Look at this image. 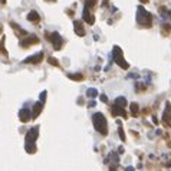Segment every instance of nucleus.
I'll return each mask as SVG.
<instances>
[{
	"label": "nucleus",
	"mask_w": 171,
	"mask_h": 171,
	"mask_svg": "<svg viewBox=\"0 0 171 171\" xmlns=\"http://www.w3.org/2000/svg\"><path fill=\"white\" fill-rule=\"evenodd\" d=\"M37 135H39V127H33L27 131L26 134V138H25V148L29 154H34L36 153V139H37Z\"/></svg>",
	"instance_id": "obj_1"
},
{
	"label": "nucleus",
	"mask_w": 171,
	"mask_h": 171,
	"mask_svg": "<svg viewBox=\"0 0 171 171\" xmlns=\"http://www.w3.org/2000/svg\"><path fill=\"white\" fill-rule=\"evenodd\" d=\"M92 122H94L95 129H96L101 135H106V134H108V122H106V118L103 117V114H101V112L94 114Z\"/></svg>",
	"instance_id": "obj_2"
},
{
	"label": "nucleus",
	"mask_w": 171,
	"mask_h": 171,
	"mask_svg": "<svg viewBox=\"0 0 171 171\" xmlns=\"http://www.w3.org/2000/svg\"><path fill=\"white\" fill-rule=\"evenodd\" d=\"M137 22H138V25H141V26H144V27H151V26H153V16H151L142 6H138Z\"/></svg>",
	"instance_id": "obj_3"
},
{
	"label": "nucleus",
	"mask_w": 171,
	"mask_h": 171,
	"mask_svg": "<svg viewBox=\"0 0 171 171\" xmlns=\"http://www.w3.org/2000/svg\"><path fill=\"white\" fill-rule=\"evenodd\" d=\"M112 58H114V61H115V63L122 69H128L129 68V65H128V62L125 61V58H124V55H122V51H121L120 46H114V49H112Z\"/></svg>",
	"instance_id": "obj_4"
},
{
	"label": "nucleus",
	"mask_w": 171,
	"mask_h": 171,
	"mask_svg": "<svg viewBox=\"0 0 171 171\" xmlns=\"http://www.w3.org/2000/svg\"><path fill=\"white\" fill-rule=\"evenodd\" d=\"M46 39L51 42L55 48V51H61L63 46V39L58 32H46Z\"/></svg>",
	"instance_id": "obj_5"
},
{
	"label": "nucleus",
	"mask_w": 171,
	"mask_h": 171,
	"mask_svg": "<svg viewBox=\"0 0 171 171\" xmlns=\"http://www.w3.org/2000/svg\"><path fill=\"white\" fill-rule=\"evenodd\" d=\"M36 43H39V37H37L36 34L26 36V37H23V39L20 40V46H22V48H29V46L36 45Z\"/></svg>",
	"instance_id": "obj_6"
},
{
	"label": "nucleus",
	"mask_w": 171,
	"mask_h": 171,
	"mask_svg": "<svg viewBox=\"0 0 171 171\" xmlns=\"http://www.w3.org/2000/svg\"><path fill=\"white\" fill-rule=\"evenodd\" d=\"M43 52H39V53H36V55H33V56H29V58H26L23 62L25 63H33V65H36V63H40L42 61H43Z\"/></svg>",
	"instance_id": "obj_7"
},
{
	"label": "nucleus",
	"mask_w": 171,
	"mask_h": 171,
	"mask_svg": "<svg viewBox=\"0 0 171 171\" xmlns=\"http://www.w3.org/2000/svg\"><path fill=\"white\" fill-rule=\"evenodd\" d=\"M19 120L22 121V122H29V121L32 120V112L27 109V108H23V109H20L19 111Z\"/></svg>",
	"instance_id": "obj_8"
},
{
	"label": "nucleus",
	"mask_w": 171,
	"mask_h": 171,
	"mask_svg": "<svg viewBox=\"0 0 171 171\" xmlns=\"http://www.w3.org/2000/svg\"><path fill=\"white\" fill-rule=\"evenodd\" d=\"M111 114H112L114 117H124V120L127 118V114H125L124 108L120 106V105H117V103L112 105V108H111Z\"/></svg>",
	"instance_id": "obj_9"
},
{
	"label": "nucleus",
	"mask_w": 171,
	"mask_h": 171,
	"mask_svg": "<svg viewBox=\"0 0 171 171\" xmlns=\"http://www.w3.org/2000/svg\"><path fill=\"white\" fill-rule=\"evenodd\" d=\"M73 29H75V33L78 36H85V27H84V23L81 20H75L73 22Z\"/></svg>",
	"instance_id": "obj_10"
},
{
	"label": "nucleus",
	"mask_w": 171,
	"mask_h": 171,
	"mask_svg": "<svg viewBox=\"0 0 171 171\" xmlns=\"http://www.w3.org/2000/svg\"><path fill=\"white\" fill-rule=\"evenodd\" d=\"M43 103L42 101H39V102H36L33 105V111H32V120H34V118H37L39 115H40V112L43 111Z\"/></svg>",
	"instance_id": "obj_11"
},
{
	"label": "nucleus",
	"mask_w": 171,
	"mask_h": 171,
	"mask_svg": "<svg viewBox=\"0 0 171 171\" xmlns=\"http://www.w3.org/2000/svg\"><path fill=\"white\" fill-rule=\"evenodd\" d=\"M84 22L88 23V25H94V23H95V17H94V15L88 10L86 6H85V9H84Z\"/></svg>",
	"instance_id": "obj_12"
},
{
	"label": "nucleus",
	"mask_w": 171,
	"mask_h": 171,
	"mask_svg": "<svg viewBox=\"0 0 171 171\" xmlns=\"http://www.w3.org/2000/svg\"><path fill=\"white\" fill-rule=\"evenodd\" d=\"M163 120H164V124L168 127L171 125V105L170 103H167V109H165V112H164V115H163Z\"/></svg>",
	"instance_id": "obj_13"
},
{
	"label": "nucleus",
	"mask_w": 171,
	"mask_h": 171,
	"mask_svg": "<svg viewBox=\"0 0 171 171\" xmlns=\"http://www.w3.org/2000/svg\"><path fill=\"white\" fill-rule=\"evenodd\" d=\"M27 20H29V22L37 23V22L40 20V15H39L36 10H32V12H29V15H27Z\"/></svg>",
	"instance_id": "obj_14"
},
{
	"label": "nucleus",
	"mask_w": 171,
	"mask_h": 171,
	"mask_svg": "<svg viewBox=\"0 0 171 171\" xmlns=\"http://www.w3.org/2000/svg\"><path fill=\"white\" fill-rule=\"evenodd\" d=\"M10 25H12V29L16 32L17 36H20V34H22V36H27V32H26V30H23V29H20V30H19V29H17L16 23H10Z\"/></svg>",
	"instance_id": "obj_15"
},
{
	"label": "nucleus",
	"mask_w": 171,
	"mask_h": 171,
	"mask_svg": "<svg viewBox=\"0 0 171 171\" xmlns=\"http://www.w3.org/2000/svg\"><path fill=\"white\" fill-rule=\"evenodd\" d=\"M68 78L72 81H82L84 79V75L82 73H68Z\"/></svg>",
	"instance_id": "obj_16"
},
{
	"label": "nucleus",
	"mask_w": 171,
	"mask_h": 171,
	"mask_svg": "<svg viewBox=\"0 0 171 171\" xmlns=\"http://www.w3.org/2000/svg\"><path fill=\"white\" fill-rule=\"evenodd\" d=\"M98 95V91L95 89V88H89L88 91H86V96L88 98H95Z\"/></svg>",
	"instance_id": "obj_17"
},
{
	"label": "nucleus",
	"mask_w": 171,
	"mask_h": 171,
	"mask_svg": "<svg viewBox=\"0 0 171 171\" xmlns=\"http://www.w3.org/2000/svg\"><path fill=\"white\" fill-rule=\"evenodd\" d=\"M115 103H117V105H120V106H122V108H124V106L127 105V99H125L124 96H118V98L115 99Z\"/></svg>",
	"instance_id": "obj_18"
},
{
	"label": "nucleus",
	"mask_w": 171,
	"mask_h": 171,
	"mask_svg": "<svg viewBox=\"0 0 171 171\" xmlns=\"http://www.w3.org/2000/svg\"><path fill=\"white\" fill-rule=\"evenodd\" d=\"M4 42H6V37L3 36V37H1V40H0V53H3V55H7V51L4 49Z\"/></svg>",
	"instance_id": "obj_19"
},
{
	"label": "nucleus",
	"mask_w": 171,
	"mask_h": 171,
	"mask_svg": "<svg viewBox=\"0 0 171 171\" xmlns=\"http://www.w3.org/2000/svg\"><path fill=\"white\" fill-rule=\"evenodd\" d=\"M138 111H139V108H138V103L132 102V103H131V114H132V115H137Z\"/></svg>",
	"instance_id": "obj_20"
},
{
	"label": "nucleus",
	"mask_w": 171,
	"mask_h": 171,
	"mask_svg": "<svg viewBox=\"0 0 171 171\" xmlns=\"http://www.w3.org/2000/svg\"><path fill=\"white\" fill-rule=\"evenodd\" d=\"M48 62H49L51 65H53V66H59V62H58V59H55V58H49Z\"/></svg>",
	"instance_id": "obj_21"
},
{
	"label": "nucleus",
	"mask_w": 171,
	"mask_h": 171,
	"mask_svg": "<svg viewBox=\"0 0 171 171\" xmlns=\"http://www.w3.org/2000/svg\"><path fill=\"white\" fill-rule=\"evenodd\" d=\"M86 4V7H94V6H95V3H96V0H86L85 1Z\"/></svg>",
	"instance_id": "obj_22"
},
{
	"label": "nucleus",
	"mask_w": 171,
	"mask_h": 171,
	"mask_svg": "<svg viewBox=\"0 0 171 171\" xmlns=\"http://www.w3.org/2000/svg\"><path fill=\"white\" fill-rule=\"evenodd\" d=\"M118 134H120L121 141H125V134H124V131H122V128H121V124H120V129H118Z\"/></svg>",
	"instance_id": "obj_23"
},
{
	"label": "nucleus",
	"mask_w": 171,
	"mask_h": 171,
	"mask_svg": "<svg viewBox=\"0 0 171 171\" xmlns=\"http://www.w3.org/2000/svg\"><path fill=\"white\" fill-rule=\"evenodd\" d=\"M45 99H46V91H43V92L40 94V101L45 102Z\"/></svg>",
	"instance_id": "obj_24"
},
{
	"label": "nucleus",
	"mask_w": 171,
	"mask_h": 171,
	"mask_svg": "<svg viewBox=\"0 0 171 171\" xmlns=\"http://www.w3.org/2000/svg\"><path fill=\"white\" fill-rule=\"evenodd\" d=\"M101 101H102V102H108V98H106L105 95H101Z\"/></svg>",
	"instance_id": "obj_25"
},
{
	"label": "nucleus",
	"mask_w": 171,
	"mask_h": 171,
	"mask_svg": "<svg viewBox=\"0 0 171 171\" xmlns=\"http://www.w3.org/2000/svg\"><path fill=\"white\" fill-rule=\"evenodd\" d=\"M88 106H89V108H92V106H95V102H94V101H91V102L88 103Z\"/></svg>",
	"instance_id": "obj_26"
},
{
	"label": "nucleus",
	"mask_w": 171,
	"mask_h": 171,
	"mask_svg": "<svg viewBox=\"0 0 171 171\" xmlns=\"http://www.w3.org/2000/svg\"><path fill=\"white\" fill-rule=\"evenodd\" d=\"M141 3H148V0H141Z\"/></svg>",
	"instance_id": "obj_27"
},
{
	"label": "nucleus",
	"mask_w": 171,
	"mask_h": 171,
	"mask_svg": "<svg viewBox=\"0 0 171 171\" xmlns=\"http://www.w3.org/2000/svg\"><path fill=\"white\" fill-rule=\"evenodd\" d=\"M0 3H3V4H4V3H6V0H0Z\"/></svg>",
	"instance_id": "obj_28"
},
{
	"label": "nucleus",
	"mask_w": 171,
	"mask_h": 171,
	"mask_svg": "<svg viewBox=\"0 0 171 171\" xmlns=\"http://www.w3.org/2000/svg\"><path fill=\"white\" fill-rule=\"evenodd\" d=\"M0 32H1V26H0Z\"/></svg>",
	"instance_id": "obj_29"
}]
</instances>
